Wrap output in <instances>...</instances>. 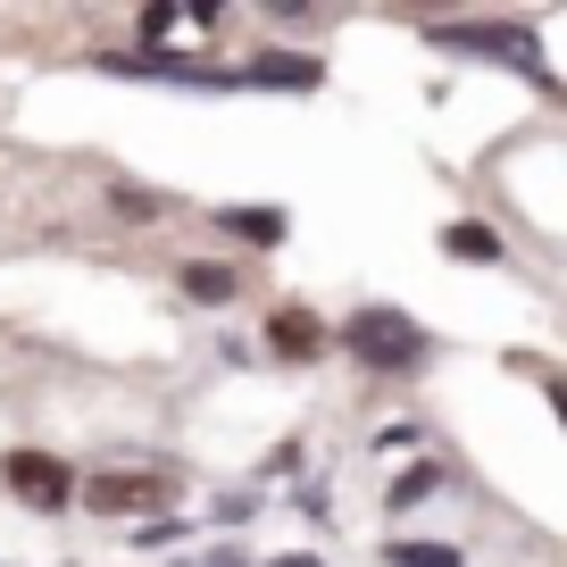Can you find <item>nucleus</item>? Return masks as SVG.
I'll list each match as a JSON object with an SVG mask.
<instances>
[{
	"label": "nucleus",
	"mask_w": 567,
	"mask_h": 567,
	"mask_svg": "<svg viewBox=\"0 0 567 567\" xmlns=\"http://www.w3.org/2000/svg\"><path fill=\"white\" fill-rule=\"evenodd\" d=\"M318 59H309V51H259V68H250V84H292V92H309V84H318Z\"/></svg>",
	"instance_id": "8"
},
{
	"label": "nucleus",
	"mask_w": 567,
	"mask_h": 567,
	"mask_svg": "<svg viewBox=\"0 0 567 567\" xmlns=\"http://www.w3.org/2000/svg\"><path fill=\"white\" fill-rule=\"evenodd\" d=\"M543 392H550V409H559V425H567V375H550Z\"/></svg>",
	"instance_id": "13"
},
{
	"label": "nucleus",
	"mask_w": 567,
	"mask_h": 567,
	"mask_svg": "<svg viewBox=\"0 0 567 567\" xmlns=\"http://www.w3.org/2000/svg\"><path fill=\"white\" fill-rule=\"evenodd\" d=\"M109 200H117V217H167V209H176L167 193H142V184H117Z\"/></svg>",
	"instance_id": "11"
},
{
	"label": "nucleus",
	"mask_w": 567,
	"mask_h": 567,
	"mask_svg": "<svg viewBox=\"0 0 567 567\" xmlns=\"http://www.w3.org/2000/svg\"><path fill=\"white\" fill-rule=\"evenodd\" d=\"M184 292H193V301H209V309H226V301H243V267L193 259V267H184Z\"/></svg>",
	"instance_id": "7"
},
{
	"label": "nucleus",
	"mask_w": 567,
	"mask_h": 567,
	"mask_svg": "<svg viewBox=\"0 0 567 567\" xmlns=\"http://www.w3.org/2000/svg\"><path fill=\"white\" fill-rule=\"evenodd\" d=\"M443 259H460V267H501V259H509V243H501L493 226H476V217H460V226H443Z\"/></svg>",
	"instance_id": "6"
},
{
	"label": "nucleus",
	"mask_w": 567,
	"mask_h": 567,
	"mask_svg": "<svg viewBox=\"0 0 567 567\" xmlns=\"http://www.w3.org/2000/svg\"><path fill=\"white\" fill-rule=\"evenodd\" d=\"M267 351H276V359H318V351H326V326H318V309L284 301L276 318H267Z\"/></svg>",
	"instance_id": "5"
},
{
	"label": "nucleus",
	"mask_w": 567,
	"mask_h": 567,
	"mask_svg": "<svg viewBox=\"0 0 567 567\" xmlns=\"http://www.w3.org/2000/svg\"><path fill=\"white\" fill-rule=\"evenodd\" d=\"M425 42H443V51H484V59H501V68L550 84L543 59H534V34H517V25H425Z\"/></svg>",
	"instance_id": "2"
},
{
	"label": "nucleus",
	"mask_w": 567,
	"mask_h": 567,
	"mask_svg": "<svg viewBox=\"0 0 567 567\" xmlns=\"http://www.w3.org/2000/svg\"><path fill=\"white\" fill-rule=\"evenodd\" d=\"M226 234H234V243H250V250H276L284 243V217L276 209H226Z\"/></svg>",
	"instance_id": "9"
},
{
	"label": "nucleus",
	"mask_w": 567,
	"mask_h": 567,
	"mask_svg": "<svg viewBox=\"0 0 567 567\" xmlns=\"http://www.w3.org/2000/svg\"><path fill=\"white\" fill-rule=\"evenodd\" d=\"M209 567H243V559H234V550H217V559H209Z\"/></svg>",
	"instance_id": "14"
},
{
	"label": "nucleus",
	"mask_w": 567,
	"mask_h": 567,
	"mask_svg": "<svg viewBox=\"0 0 567 567\" xmlns=\"http://www.w3.org/2000/svg\"><path fill=\"white\" fill-rule=\"evenodd\" d=\"M167 493H176V476H92V484H84L92 517H125V509H159Z\"/></svg>",
	"instance_id": "4"
},
{
	"label": "nucleus",
	"mask_w": 567,
	"mask_h": 567,
	"mask_svg": "<svg viewBox=\"0 0 567 567\" xmlns=\"http://www.w3.org/2000/svg\"><path fill=\"white\" fill-rule=\"evenodd\" d=\"M342 351L359 359V368H375V375H409V368H425V326H409L401 309H359L351 326H342Z\"/></svg>",
	"instance_id": "1"
},
{
	"label": "nucleus",
	"mask_w": 567,
	"mask_h": 567,
	"mask_svg": "<svg viewBox=\"0 0 567 567\" xmlns=\"http://www.w3.org/2000/svg\"><path fill=\"white\" fill-rule=\"evenodd\" d=\"M9 493L18 501H34V509H68L75 501V476H68V460H51V451H9Z\"/></svg>",
	"instance_id": "3"
},
{
	"label": "nucleus",
	"mask_w": 567,
	"mask_h": 567,
	"mask_svg": "<svg viewBox=\"0 0 567 567\" xmlns=\"http://www.w3.org/2000/svg\"><path fill=\"white\" fill-rule=\"evenodd\" d=\"M434 484H443V467H409V476L392 484V509H417V501L434 493Z\"/></svg>",
	"instance_id": "12"
},
{
	"label": "nucleus",
	"mask_w": 567,
	"mask_h": 567,
	"mask_svg": "<svg viewBox=\"0 0 567 567\" xmlns=\"http://www.w3.org/2000/svg\"><path fill=\"white\" fill-rule=\"evenodd\" d=\"M384 559L392 567H460V550H451V543H392Z\"/></svg>",
	"instance_id": "10"
},
{
	"label": "nucleus",
	"mask_w": 567,
	"mask_h": 567,
	"mask_svg": "<svg viewBox=\"0 0 567 567\" xmlns=\"http://www.w3.org/2000/svg\"><path fill=\"white\" fill-rule=\"evenodd\" d=\"M276 567H318V559H309V550H301V559H276Z\"/></svg>",
	"instance_id": "15"
}]
</instances>
